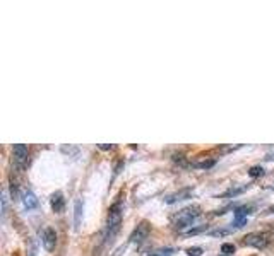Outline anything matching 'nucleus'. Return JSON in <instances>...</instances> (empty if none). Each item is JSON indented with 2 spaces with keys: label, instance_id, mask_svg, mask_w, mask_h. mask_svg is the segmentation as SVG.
<instances>
[{
  "label": "nucleus",
  "instance_id": "f257e3e1",
  "mask_svg": "<svg viewBox=\"0 0 274 256\" xmlns=\"http://www.w3.org/2000/svg\"><path fill=\"white\" fill-rule=\"evenodd\" d=\"M122 215H124V207L122 202H115L108 210V219H106V229H105V239L112 241L115 234L118 232L122 224Z\"/></svg>",
  "mask_w": 274,
  "mask_h": 256
},
{
  "label": "nucleus",
  "instance_id": "f03ea898",
  "mask_svg": "<svg viewBox=\"0 0 274 256\" xmlns=\"http://www.w3.org/2000/svg\"><path fill=\"white\" fill-rule=\"evenodd\" d=\"M201 215V207L194 205V207H187V209L180 210L177 215H173V227L177 229V231H185L187 227H190L192 224H194L195 219Z\"/></svg>",
  "mask_w": 274,
  "mask_h": 256
},
{
  "label": "nucleus",
  "instance_id": "7ed1b4c3",
  "mask_svg": "<svg viewBox=\"0 0 274 256\" xmlns=\"http://www.w3.org/2000/svg\"><path fill=\"white\" fill-rule=\"evenodd\" d=\"M243 244L255 248V250H262V248H266L269 244V239L268 234H264V232H252V234L243 237Z\"/></svg>",
  "mask_w": 274,
  "mask_h": 256
},
{
  "label": "nucleus",
  "instance_id": "20e7f679",
  "mask_svg": "<svg viewBox=\"0 0 274 256\" xmlns=\"http://www.w3.org/2000/svg\"><path fill=\"white\" fill-rule=\"evenodd\" d=\"M28 155H29V149L26 144H16L12 147V157L14 162L19 169H24L26 164H28Z\"/></svg>",
  "mask_w": 274,
  "mask_h": 256
},
{
  "label": "nucleus",
  "instance_id": "39448f33",
  "mask_svg": "<svg viewBox=\"0 0 274 256\" xmlns=\"http://www.w3.org/2000/svg\"><path fill=\"white\" fill-rule=\"evenodd\" d=\"M149 232H151L149 224H147V222H140V224L134 229V232H132L129 239H131V243L140 244V243H144V241L147 239V236H149Z\"/></svg>",
  "mask_w": 274,
  "mask_h": 256
},
{
  "label": "nucleus",
  "instance_id": "423d86ee",
  "mask_svg": "<svg viewBox=\"0 0 274 256\" xmlns=\"http://www.w3.org/2000/svg\"><path fill=\"white\" fill-rule=\"evenodd\" d=\"M250 214H252V207H238V209H235L231 225L233 227H236V229L243 227V225L247 224V219H249Z\"/></svg>",
  "mask_w": 274,
  "mask_h": 256
},
{
  "label": "nucleus",
  "instance_id": "0eeeda50",
  "mask_svg": "<svg viewBox=\"0 0 274 256\" xmlns=\"http://www.w3.org/2000/svg\"><path fill=\"white\" fill-rule=\"evenodd\" d=\"M42 244L46 251H53L57 246V232L53 227H46L42 234Z\"/></svg>",
  "mask_w": 274,
  "mask_h": 256
},
{
  "label": "nucleus",
  "instance_id": "6e6552de",
  "mask_svg": "<svg viewBox=\"0 0 274 256\" xmlns=\"http://www.w3.org/2000/svg\"><path fill=\"white\" fill-rule=\"evenodd\" d=\"M192 195H194V190H192V188H183V190L175 191V193H172V195H168L165 198V202L168 203V205H173V203H177V202H182V200L192 198Z\"/></svg>",
  "mask_w": 274,
  "mask_h": 256
},
{
  "label": "nucleus",
  "instance_id": "1a4fd4ad",
  "mask_svg": "<svg viewBox=\"0 0 274 256\" xmlns=\"http://www.w3.org/2000/svg\"><path fill=\"white\" fill-rule=\"evenodd\" d=\"M50 205H51V210L55 214H62L64 212V207H65V198L62 195V191H55L50 198Z\"/></svg>",
  "mask_w": 274,
  "mask_h": 256
},
{
  "label": "nucleus",
  "instance_id": "9d476101",
  "mask_svg": "<svg viewBox=\"0 0 274 256\" xmlns=\"http://www.w3.org/2000/svg\"><path fill=\"white\" fill-rule=\"evenodd\" d=\"M21 200H23V205L26 210H33L38 207V198H36V195L33 191L26 190L23 191V195H21Z\"/></svg>",
  "mask_w": 274,
  "mask_h": 256
},
{
  "label": "nucleus",
  "instance_id": "9b49d317",
  "mask_svg": "<svg viewBox=\"0 0 274 256\" xmlns=\"http://www.w3.org/2000/svg\"><path fill=\"white\" fill-rule=\"evenodd\" d=\"M83 200L77 198L76 202H74V225H76V229H79L81 225V219H83Z\"/></svg>",
  "mask_w": 274,
  "mask_h": 256
},
{
  "label": "nucleus",
  "instance_id": "f8f14e48",
  "mask_svg": "<svg viewBox=\"0 0 274 256\" xmlns=\"http://www.w3.org/2000/svg\"><path fill=\"white\" fill-rule=\"evenodd\" d=\"M247 190V186H240V188H229L228 191H225L221 195V198H229V196H238L240 193H243Z\"/></svg>",
  "mask_w": 274,
  "mask_h": 256
},
{
  "label": "nucleus",
  "instance_id": "ddd939ff",
  "mask_svg": "<svg viewBox=\"0 0 274 256\" xmlns=\"http://www.w3.org/2000/svg\"><path fill=\"white\" fill-rule=\"evenodd\" d=\"M266 174V169L262 168V166H252V168L249 169V176L250 178H261Z\"/></svg>",
  "mask_w": 274,
  "mask_h": 256
},
{
  "label": "nucleus",
  "instance_id": "4468645a",
  "mask_svg": "<svg viewBox=\"0 0 274 256\" xmlns=\"http://www.w3.org/2000/svg\"><path fill=\"white\" fill-rule=\"evenodd\" d=\"M175 255V250L173 248H160V250L153 251L149 256H173Z\"/></svg>",
  "mask_w": 274,
  "mask_h": 256
},
{
  "label": "nucleus",
  "instance_id": "2eb2a0df",
  "mask_svg": "<svg viewBox=\"0 0 274 256\" xmlns=\"http://www.w3.org/2000/svg\"><path fill=\"white\" fill-rule=\"evenodd\" d=\"M216 164V159H209V161H201V162H195L194 168H199V169H209Z\"/></svg>",
  "mask_w": 274,
  "mask_h": 256
},
{
  "label": "nucleus",
  "instance_id": "dca6fc26",
  "mask_svg": "<svg viewBox=\"0 0 274 256\" xmlns=\"http://www.w3.org/2000/svg\"><path fill=\"white\" fill-rule=\"evenodd\" d=\"M233 232V229H214V231L209 232V236H214V237H225V236H229Z\"/></svg>",
  "mask_w": 274,
  "mask_h": 256
},
{
  "label": "nucleus",
  "instance_id": "f3484780",
  "mask_svg": "<svg viewBox=\"0 0 274 256\" xmlns=\"http://www.w3.org/2000/svg\"><path fill=\"white\" fill-rule=\"evenodd\" d=\"M221 253L223 255H231V253H235V246L233 244H228V243H225L223 246H221Z\"/></svg>",
  "mask_w": 274,
  "mask_h": 256
},
{
  "label": "nucleus",
  "instance_id": "a211bd4d",
  "mask_svg": "<svg viewBox=\"0 0 274 256\" xmlns=\"http://www.w3.org/2000/svg\"><path fill=\"white\" fill-rule=\"evenodd\" d=\"M207 229V225L206 227H197V229H188V231H185L183 234L185 236H195V234H201V232H204Z\"/></svg>",
  "mask_w": 274,
  "mask_h": 256
},
{
  "label": "nucleus",
  "instance_id": "6ab92c4d",
  "mask_svg": "<svg viewBox=\"0 0 274 256\" xmlns=\"http://www.w3.org/2000/svg\"><path fill=\"white\" fill-rule=\"evenodd\" d=\"M185 253H187V256H201L202 255V248H188Z\"/></svg>",
  "mask_w": 274,
  "mask_h": 256
},
{
  "label": "nucleus",
  "instance_id": "aec40b11",
  "mask_svg": "<svg viewBox=\"0 0 274 256\" xmlns=\"http://www.w3.org/2000/svg\"><path fill=\"white\" fill-rule=\"evenodd\" d=\"M99 149H103V150H110V149H113V146H99Z\"/></svg>",
  "mask_w": 274,
  "mask_h": 256
},
{
  "label": "nucleus",
  "instance_id": "412c9836",
  "mask_svg": "<svg viewBox=\"0 0 274 256\" xmlns=\"http://www.w3.org/2000/svg\"><path fill=\"white\" fill-rule=\"evenodd\" d=\"M271 190H274V184H273V186H271Z\"/></svg>",
  "mask_w": 274,
  "mask_h": 256
}]
</instances>
